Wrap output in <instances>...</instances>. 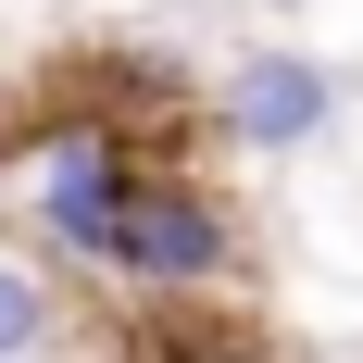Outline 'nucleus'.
Here are the masks:
<instances>
[{"label":"nucleus","instance_id":"f257e3e1","mask_svg":"<svg viewBox=\"0 0 363 363\" xmlns=\"http://www.w3.org/2000/svg\"><path fill=\"white\" fill-rule=\"evenodd\" d=\"M101 276H125V289H150V301L225 289V276H238V213H225V188L138 176V188H125V225H113V251H101Z\"/></svg>","mask_w":363,"mask_h":363},{"label":"nucleus","instance_id":"f03ea898","mask_svg":"<svg viewBox=\"0 0 363 363\" xmlns=\"http://www.w3.org/2000/svg\"><path fill=\"white\" fill-rule=\"evenodd\" d=\"M150 163H138V138L125 125H101V113H75V125H50L38 138V163H26V213H38V238L63 263H101L113 251V225H125V188H138Z\"/></svg>","mask_w":363,"mask_h":363},{"label":"nucleus","instance_id":"7ed1b4c3","mask_svg":"<svg viewBox=\"0 0 363 363\" xmlns=\"http://www.w3.org/2000/svg\"><path fill=\"white\" fill-rule=\"evenodd\" d=\"M213 125L238 150H263V163H276V150H313L338 125V75L313 63V50H238V63L213 75Z\"/></svg>","mask_w":363,"mask_h":363},{"label":"nucleus","instance_id":"20e7f679","mask_svg":"<svg viewBox=\"0 0 363 363\" xmlns=\"http://www.w3.org/2000/svg\"><path fill=\"white\" fill-rule=\"evenodd\" d=\"M50 338H63V276L0 238V363H38Z\"/></svg>","mask_w":363,"mask_h":363},{"label":"nucleus","instance_id":"39448f33","mask_svg":"<svg viewBox=\"0 0 363 363\" xmlns=\"http://www.w3.org/2000/svg\"><path fill=\"white\" fill-rule=\"evenodd\" d=\"M276 13H301V0H276Z\"/></svg>","mask_w":363,"mask_h":363}]
</instances>
